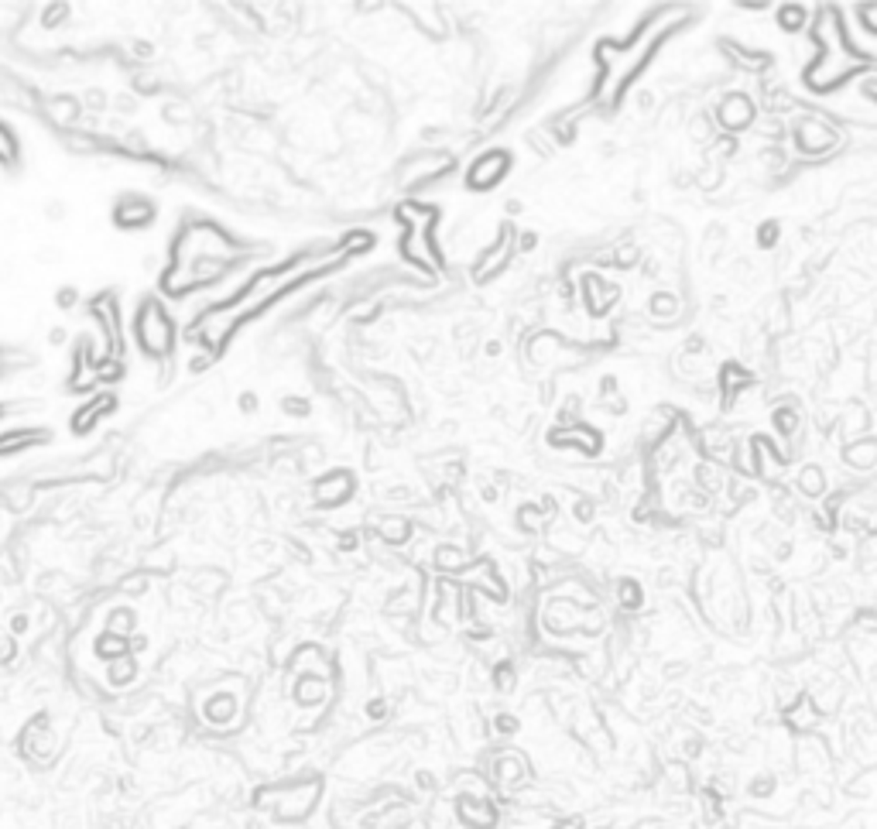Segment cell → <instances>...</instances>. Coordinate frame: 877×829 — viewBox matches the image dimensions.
<instances>
[{
    "instance_id": "cell-3",
    "label": "cell",
    "mask_w": 877,
    "mask_h": 829,
    "mask_svg": "<svg viewBox=\"0 0 877 829\" xmlns=\"http://www.w3.org/2000/svg\"><path fill=\"white\" fill-rule=\"evenodd\" d=\"M17 158V141L11 137L7 127H0V162H15Z\"/></svg>"
},
{
    "instance_id": "cell-2",
    "label": "cell",
    "mask_w": 877,
    "mask_h": 829,
    "mask_svg": "<svg viewBox=\"0 0 877 829\" xmlns=\"http://www.w3.org/2000/svg\"><path fill=\"white\" fill-rule=\"evenodd\" d=\"M460 819L470 829H493V826H497V815H493V809L487 805V802L463 799L460 802Z\"/></svg>"
},
{
    "instance_id": "cell-1",
    "label": "cell",
    "mask_w": 877,
    "mask_h": 829,
    "mask_svg": "<svg viewBox=\"0 0 877 829\" xmlns=\"http://www.w3.org/2000/svg\"><path fill=\"white\" fill-rule=\"evenodd\" d=\"M137 333H141V343L148 346L151 354H162L164 346H168V319H164L162 312L154 309V305H148V309L141 312V319H137Z\"/></svg>"
}]
</instances>
